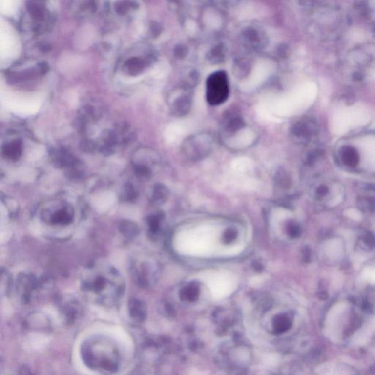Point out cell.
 Instances as JSON below:
<instances>
[{"mask_svg":"<svg viewBox=\"0 0 375 375\" xmlns=\"http://www.w3.org/2000/svg\"><path fill=\"white\" fill-rule=\"evenodd\" d=\"M159 26H158V24H154L153 26H152V32H153L155 35H158V34L159 33Z\"/></svg>","mask_w":375,"mask_h":375,"instance_id":"obj_32","label":"cell"},{"mask_svg":"<svg viewBox=\"0 0 375 375\" xmlns=\"http://www.w3.org/2000/svg\"><path fill=\"white\" fill-rule=\"evenodd\" d=\"M39 281L30 274H21L17 279V291L23 303H29L39 287Z\"/></svg>","mask_w":375,"mask_h":375,"instance_id":"obj_9","label":"cell"},{"mask_svg":"<svg viewBox=\"0 0 375 375\" xmlns=\"http://www.w3.org/2000/svg\"><path fill=\"white\" fill-rule=\"evenodd\" d=\"M246 127L244 119L237 111H229L223 117L221 129L225 136H233Z\"/></svg>","mask_w":375,"mask_h":375,"instance_id":"obj_10","label":"cell"},{"mask_svg":"<svg viewBox=\"0 0 375 375\" xmlns=\"http://www.w3.org/2000/svg\"><path fill=\"white\" fill-rule=\"evenodd\" d=\"M83 272L82 289L93 301L112 306L121 298L124 282L115 268L108 265H92Z\"/></svg>","mask_w":375,"mask_h":375,"instance_id":"obj_1","label":"cell"},{"mask_svg":"<svg viewBox=\"0 0 375 375\" xmlns=\"http://www.w3.org/2000/svg\"><path fill=\"white\" fill-rule=\"evenodd\" d=\"M192 89L193 88L182 83L181 86L179 88L178 95L176 96L171 105L172 111L175 115L183 117L190 111L193 101Z\"/></svg>","mask_w":375,"mask_h":375,"instance_id":"obj_8","label":"cell"},{"mask_svg":"<svg viewBox=\"0 0 375 375\" xmlns=\"http://www.w3.org/2000/svg\"><path fill=\"white\" fill-rule=\"evenodd\" d=\"M319 131L317 123L313 119L304 117L296 122L290 129L292 136L299 143L306 144L316 137Z\"/></svg>","mask_w":375,"mask_h":375,"instance_id":"obj_6","label":"cell"},{"mask_svg":"<svg viewBox=\"0 0 375 375\" xmlns=\"http://www.w3.org/2000/svg\"><path fill=\"white\" fill-rule=\"evenodd\" d=\"M199 292L200 289L199 284L196 282H190L182 289L180 291V297L187 301H194L199 297Z\"/></svg>","mask_w":375,"mask_h":375,"instance_id":"obj_15","label":"cell"},{"mask_svg":"<svg viewBox=\"0 0 375 375\" xmlns=\"http://www.w3.org/2000/svg\"><path fill=\"white\" fill-rule=\"evenodd\" d=\"M118 229L123 235L128 238L136 237L139 232L137 224L130 220L124 219L120 221L119 222Z\"/></svg>","mask_w":375,"mask_h":375,"instance_id":"obj_14","label":"cell"},{"mask_svg":"<svg viewBox=\"0 0 375 375\" xmlns=\"http://www.w3.org/2000/svg\"><path fill=\"white\" fill-rule=\"evenodd\" d=\"M164 218V215L162 212H157L147 217L146 222L149 227V232L152 235H156L161 231V224Z\"/></svg>","mask_w":375,"mask_h":375,"instance_id":"obj_18","label":"cell"},{"mask_svg":"<svg viewBox=\"0 0 375 375\" xmlns=\"http://www.w3.org/2000/svg\"><path fill=\"white\" fill-rule=\"evenodd\" d=\"M28 10H29V13L32 15V17L35 18L37 20H40V19L43 17V10H42V7L38 5L36 3H29V5L28 6Z\"/></svg>","mask_w":375,"mask_h":375,"instance_id":"obj_25","label":"cell"},{"mask_svg":"<svg viewBox=\"0 0 375 375\" xmlns=\"http://www.w3.org/2000/svg\"><path fill=\"white\" fill-rule=\"evenodd\" d=\"M225 57L226 48L222 43L217 44L208 53V60L212 64L222 62Z\"/></svg>","mask_w":375,"mask_h":375,"instance_id":"obj_17","label":"cell"},{"mask_svg":"<svg viewBox=\"0 0 375 375\" xmlns=\"http://www.w3.org/2000/svg\"><path fill=\"white\" fill-rule=\"evenodd\" d=\"M169 196V190L164 184L158 183L153 188L151 202L153 205H161L164 204Z\"/></svg>","mask_w":375,"mask_h":375,"instance_id":"obj_13","label":"cell"},{"mask_svg":"<svg viewBox=\"0 0 375 375\" xmlns=\"http://www.w3.org/2000/svg\"><path fill=\"white\" fill-rule=\"evenodd\" d=\"M83 363L100 373L111 375L120 366V354L110 340L102 336L93 337L84 341L81 348Z\"/></svg>","mask_w":375,"mask_h":375,"instance_id":"obj_2","label":"cell"},{"mask_svg":"<svg viewBox=\"0 0 375 375\" xmlns=\"http://www.w3.org/2000/svg\"><path fill=\"white\" fill-rule=\"evenodd\" d=\"M127 9L128 7H127V4H125V3H122L121 4L117 6L116 10H117V13H120V14H125L127 12Z\"/></svg>","mask_w":375,"mask_h":375,"instance_id":"obj_29","label":"cell"},{"mask_svg":"<svg viewBox=\"0 0 375 375\" xmlns=\"http://www.w3.org/2000/svg\"><path fill=\"white\" fill-rule=\"evenodd\" d=\"M135 174L138 177L142 179H148L150 177L152 171L148 166L145 164H136L133 167Z\"/></svg>","mask_w":375,"mask_h":375,"instance_id":"obj_23","label":"cell"},{"mask_svg":"<svg viewBox=\"0 0 375 375\" xmlns=\"http://www.w3.org/2000/svg\"><path fill=\"white\" fill-rule=\"evenodd\" d=\"M215 139L208 132H201L186 138L182 144L183 156L190 161H199L208 157L213 149Z\"/></svg>","mask_w":375,"mask_h":375,"instance_id":"obj_3","label":"cell"},{"mask_svg":"<svg viewBox=\"0 0 375 375\" xmlns=\"http://www.w3.org/2000/svg\"><path fill=\"white\" fill-rule=\"evenodd\" d=\"M240 41L246 49L251 51H259L265 48L267 44L266 35L262 29L253 26L243 29Z\"/></svg>","mask_w":375,"mask_h":375,"instance_id":"obj_7","label":"cell"},{"mask_svg":"<svg viewBox=\"0 0 375 375\" xmlns=\"http://www.w3.org/2000/svg\"><path fill=\"white\" fill-rule=\"evenodd\" d=\"M340 155L341 159L348 165H354L358 160V154L357 150L352 146H344L341 148Z\"/></svg>","mask_w":375,"mask_h":375,"instance_id":"obj_19","label":"cell"},{"mask_svg":"<svg viewBox=\"0 0 375 375\" xmlns=\"http://www.w3.org/2000/svg\"><path fill=\"white\" fill-rule=\"evenodd\" d=\"M253 269L256 271V272H262L263 270L264 267L262 264L260 262L258 261H254L253 263Z\"/></svg>","mask_w":375,"mask_h":375,"instance_id":"obj_30","label":"cell"},{"mask_svg":"<svg viewBox=\"0 0 375 375\" xmlns=\"http://www.w3.org/2000/svg\"><path fill=\"white\" fill-rule=\"evenodd\" d=\"M145 62L139 58H131L126 62L127 70L130 74L136 75L139 73L145 67Z\"/></svg>","mask_w":375,"mask_h":375,"instance_id":"obj_21","label":"cell"},{"mask_svg":"<svg viewBox=\"0 0 375 375\" xmlns=\"http://www.w3.org/2000/svg\"><path fill=\"white\" fill-rule=\"evenodd\" d=\"M19 375H32V374H31L30 371L29 370V369H26V368L23 367L21 369L20 372H19Z\"/></svg>","mask_w":375,"mask_h":375,"instance_id":"obj_31","label":"cell"},{"mask_svg":"<svg viewBox=\"0 0 375 375\" xmlns=\"http://www.w3.org/2000/svg\"><path fill=\"white\" fill-rule=\"evenodd\" d=\"M139 196L138 190L131 183H126L123 186L121 190L120 198L123 202H133Z\"/></svg>","mask_w":375,"mask_h":375,"instance_id":"obj_20","label":"cell"},{"mask_svg":"<svg viewBox=\"0 0 375 375\" xmlns=\"http://www.w3.org/2000/svg\"><path fill=\"white\" fill-rule=\"evenodd\" d=\"M22 144L20 140L13 141L3 148V154L8 159L16 161L21 155Z\"/></svg>","mask_w":375,"mask_h":375,"instance_id":"obj_16","label":"cell"},{"mask_svg":"<svg viewBox=\"0 0 375 375\" xmlns=\"http://www.w3.org/2000/svg\"><path fill=\"white\" fill-rule=\"evenodd\" d=\"M287 233L289 237L291 238H295L300 234V228L295 223L290 222L287 224Z\"/></svg>","mask_w":375,"mask_h":375,"instance_id":"obj_26","label":"cell"},{"mask_svg":"<svg viewBox=\"0 0 375 375\" xmlns=\"http://www.w3.org/2000/svg\"><path fill=\"white\" fill-rule=\"evenodd\" d=\"M129 315L135 322L145 320L146 315V307L143 301L139 299H131L128 303Z\"/></svg>","mask_w":375,"mask_h":375,"instance_id":"obj_11","label":"cell"},{"mask_svg":"<svg viewBox=\"0 0 375 375\" xmlns=\"http://www.w3.org/2000/svg\"><path fill=\"white\" fill-rule=\"evenodd\" d=\"M80 311V306L76 300H68L62 304V313L68 322H73L79 316Z\"/></svg>","mask_w":375,"mask_h":375,"instance_id":"obj_12","label":"cell"},{"mask_svg":"<svg viewBox=\"0 0 375 375\" xmlns=\"http://www.w3.org/2000/svg\"><path fill=\"white\" fill-rule=\"evenodd\" d=\"M174 52H175V54L177 57H184V56H186V54H187V48L185 46H183V45H179V46H177V48H175Z\"/></svg>","mask_w":375,"mask_h":375,"instance_id":"obj_27","label":"cell"},{"mask_svg":"<svg viewBox=\"0 0 375 375\" xmlns=\"http://www.w3.org/2000/svg\"><path fill=\"white\" fill-rule=\"evenodd\" d=\"M82 148H83V150L86 151V152H90V151H92L94 149V145L93 143H92L91 142H89V141H86L85 143H83V145H82Z\"/></svg>","mask_w":375,"mask_h":375,"instance_id":"obj_28","label":"cell"},{"mask_svg":"<svg viewBox=\"0 0 375 375\" xmlns=\"http://www.w3.org/2000/svg\"><path fill=\"white\" fill-rule=\"evenodd\" d=\"M275 183L277 186H279L280 188H287L290 186V178L289 176L287 175V173L284 171V170L280 169L278 170L275 176Z\"/></svg>","mask_w":375,"mask_h":375,"instance_id":"obj_22","label":"cell"},{"mask_svg":"<svg viewBox=\"0 0 375 375\" xmlns=\"http://www.w3.org/2000/svg\"><path fill=\"white\" fill-rule=\"evenodd\" d=\"M75 211L73 206L64 201H57L52 205L44 208L41 212L42 221L51 225L66 226L74 219Z\"/></svg>","mask_w":375,"mask_h":375,"instance_id":"obj_5","label":"cell"},{"mask_svg":"<svg viewBox=\"0 0 375 375\" xmlns=\"http://www.w3.org/2000/svg\"><path fill=\"white\" fill-rule=\"evenodd\" d=\"M238 236L237 230L234 228H228L225 230L222 236V240L225 244H230L237 239Z\"/></svg>","mask_w":375,"mask_h":375,"instance_id":"obj_24","label":"cell"},{"mask_svg":"<svg viewBox=\"0 0 375 375\" xmlns=\"http://www.w3.org/2000/svg\"><path fill=\"white\" fill-rule=\"evenodd\" d=\"M205 94L207 102L212 106H218L227 101L229 95V83L225 71L218 70L208 76Z\"/></svg>","mask_w":375,"mask_h":375,"instance_id":"obj_4","label":"cell"}]
</instances>
